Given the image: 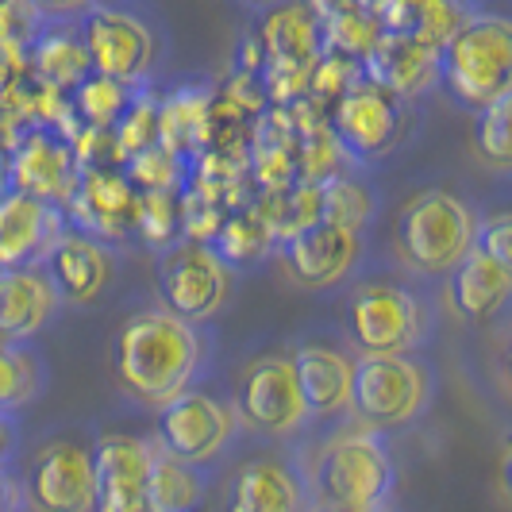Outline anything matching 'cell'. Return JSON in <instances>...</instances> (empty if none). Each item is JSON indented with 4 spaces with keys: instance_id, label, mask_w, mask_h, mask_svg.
Returning <instances> with one entry per match:
<instances>
[{
    "instance_id": "ee69618b",
    "label": "cell",
    "mask_w": 512,
    "mask_h": 512,
    "mask_svg": "<svg viewBox=\"0 0 512 512\" xmlns=\"http://www.w3.org/2000/svg\"><path fill=\"white\" fill-rule=\"evenodd\" d=\"M305 8L316 16V20H332V16H339V12L355 8V0H305Z\"/></svg>"
},
{
    "instance_id": "7a4b0ae2",
    "label": "cell",
    "mask_w": 512,
    "mask_h": 512,
    "mask_svg": "<svg viewBox=\"0 0 512 512\" xmlns=\"http://www.w3.org/2000/svg\"><path fill=\"white\" fill-rule=\"evenodd\" d=\"M439 81L470 108L512 93V27L505 16H470L439 47Z\"/></svg>"
},
{
    "instance_id": "603a6c76",
    "label": "cell",
    "mask_w": 512,
    "mask_h": 512,
    "mask_svg": "<svg viewBox=\"0 0 512 512\" xmlns=\"http://www.w3.org/2000/svg\"><path fill=\"white\" fill-rule=\"evenodd\" d=\"M293 370L305 393L308 416H335L351 405L355 362L332 347H301L293 355Z\"/></svg>"
},
{
    "instance_id": "f35d334b",
    "label": "cell",
    "mask_w": 512,
    "mask_h": 512,
    "mask_svg": "<svg viewBox=\"0 0 512 512\" xmlns=\"http://www.w3.org/2000/svg\"><path fill=\"white\" fill-rule=\"evenodd\" d=\"M362 81V66L359 58H347V54H335V51H324L316 58V66H312V74H308V101L316 104V108H332L351 85H359Z\"/></svg>"
},
{
    "instance_id": "52a82bcc",
    "label": "cell",
    "mask_w": 512,
    "mask_h": 512,
    "mask_svg": "<svg viewBox=\"0 0 512 512\" xmlns=\"http://www.w3.org/2000/svg\"><path fill=\"white\" fill-rule=\"evenodd\" d=\"M316 482L324 501L378 509L393 489V462L370 432H347L324 447Z\"/></svg>"
},
{
    "instance_id": "9a60e30c",
    "label": "cell",
    "mask_w": 512,
    "mask_h": 512,
    "mask_svg": "<svg viewBox=\"0 0 512 512\" xmlns=\"http://www.w3.org/2000/svg\"><path fill=\"white\" fill-rule=\"evenodd\" d=\"M93 455V512H147V474H151V443L135 436H101Z\"/></svg>"
},
{
    "instance_id": "681fc988",
    "label": "cell",
    "mask_w": 512,
    "mask_h": 512,
    "mask_svg": "<svg viewBox=\"0 0 512 512\" xmlns=\"http://www.w3.org/2000/svg\"><path fill=\"white\" fill-rule=\"evenodd\" d=\"M8 189V154L0 151V193Z\"/></svg>"
},
{
    "instance_id": "6da1fadb",
    "label": "cell",
    "mask_w": 512,
    "mask_h": 512,
    "mask_svg": "<svg viewBox=\"0 0 512 512\" xmlns=\"http://www.w3.org/2000/svg\"><path fill=\"white\" fill-rule=\"evenodd\" d=\"M205 343L189 320L166 308L135 312L116 335V382L139 405L162 409L178 393L193 389L201 374Z\"/></svg>"
},
{
    "instance_id": "30bf717a",
    "label": "cell",
    "mask_w": 512,
    "mask_h": 512,
    "mask_svg": "<svg viewBox=\"0 0 512 512\" xmlns=\"http://www.w3.org/2000/svg\"><path fill=\"white\" fill-rule=\"evenodd\" d=\"M81 43H85L93 74L112 77L128 89L147 81L154 58H158L151 27L120 8H89L85 27H81Z\"/></svg>"
},
{
    "instance_id": "f546056e",
    "label": "cell",
    "mask_w": 512,
    "mask_h": 512,
    "mask_svg": "<svg viewBox=\"0 0 512 512\" xmlns=\"http://www.w3.org/2000/svg\"><path fill=\"white\" fill-rule=\"evenodd\" d=\"M374 205H378L374 193H370L359 178L332 174V178L320 181V220L332 224V228L362 235L366 224L374 220Z\"/></svg>"
},
{
    "instance_id": "4dcf8cb0",
    "label": "cell",
    "mask_w": 512,
    "mask_h": 512,
    "mask_svg": "<svg viewBox=\"0 0 512 512\" xmlns=\"http://www.w3.org/2000/svg\"><path fill=\"white\" fill-rule=\"evenodd\" d=\"M270 247H274V239H270L262 216L251 205L228 212L224 228L216 231V239H212V251L224 258L228 266H255L258 258H266Z\"/></svg>"
},
{
    "instance_id": "3957f363",
    "label": "cell",
    "mask_w": 512,
    "mask_h": 512,
    "mask_svg": "<svg viewBox=\"0 0 512 512\" xmlns=\"http://www.w3.org/2000/svg\"><path fill=\"white\" fill-rule=\"evenodd\" d=\"M474 212L455 193L424 189L405 201L397 216V255L420 274H451L474 251Z\"/></svg>"
},
{
    "instance_id": "ffe728a7",
    "label": "cell",
    "mask_w": 512,
    "mask_h": 512,
    "mask_svg": "<svg viewBox=\"0 0 512 512\" xmlns=\"http://www.w3.org/2000/svg\"><path fill=\"white\" fill-rule=\"evenodd\" d=\"M51 278L35 266H16V270H0V339L4 343H20L31 339L39 328H47V320L58 308Z\"/></svg>"
},
{
    "instance_id": "60d3db41",
    "label": "cell",
    "mask_w": 512,
    "mask_h": 512,
    "mask_svg": "<svg viewBox=\"0 0 512 512\" xmlns=\"http://www.w3.org/2000/svg\"><path fill=\"white\" fill-rule=\"evenodd\" d=\"M474 251H482V255H489L493 262L509 266L512 262V220L505 216V212L489 216V220H482V228H474Z\"/></svg>"
},
{
    "instance_id": "44dd1931",
    "label": "cell",
    "mask_w": 512,
    "mask_h": 512,
    "mask_svg": "<svg viewBox=\"0 0 512 512\" xmlns=\"http://www.w3.org/2000/svg\"><path fill=\"white\" fill-rule=\"evenodd\" d=\"M262 66H297L312 70L324 54V27L305 4H282L258 27Z\"/></svg>"
},
{
    "instance_id": "cb8c5ba5",
    "label": "cell",
    "mask_w": 512,
    "mask_h": 512,
    "mask_svg": "<svg viewBox=\"0 0 512 512\" xmlns=\"http://www.w3.org/2000/svg\"><path fill=\"white\" fill-rule=\"evenodd\" d=\"M208 108L212 93L208 89H174L166 101H158V147H166L178 158L201 154L208 147Z\"/></svg>"
},
{
    "instance_id": "e575fe53",
    "label": "cell",
    "mask_w": 512,
    "mask_h": 512,
    "mask_svg": "<svg viewBox=\"0 0 512 512\" xmlns=\"http://www.w3.org/2000/svg\"><path fill=\"white\" fill-rule=\"evenodd\" d=\"M43 385V370L31 351L0 339V412L27 405Z\"/></svg>"
},
{
    "instance_id": "5bb4252c",
    "label": "cell",
    "mask_w": 512,
    "mask_h": 512,
    "mask_svg": "<svg viewBox=\"0 0 512 512\" xmlns=\"http://www.w3.org/2000/svg\"><path fill=\"white\" fill-rule=\"evenodd\" d=\"M397 97H389L385 89L359 81L351 85L339 101L328 108V124H332L335 143L351 158H378L397 143Z\"/></svg>"
},
{
    "instance_id": "f6af8a7d",
    "label": "cell",
    "mask_w": 512,
    "mask_h": 512,
    "mask_svg": "<svg viewBox=\"0 0 512 512\" xmlns=\"http://www.w3.org/2000/svg\"><path fill=\"white\" fill-rule=\"evenodd\" d=\"M355 8H362L366 16H374V20H378L385 8H389V0H355Z\"/></svg>"
},
{
    "instance_id": "9c48e42d",
    "label": "cell",
    "mask_w": 512,
    "mask_h": 512,
    "mask_svg": "<svg viewBox=\"0 0 512 512\" xmlns=\"http://www.w3.org/2000/svg\"><path fill=\"white\" fill-rule=\"evenodd\" d=\"M235 436V409L205 389H185L158 409V443L166 455L205 466L220 459V451Z\"/></svg>"
},
{
    "instance_id": "7dc6e473",
    "label": "cell",
    "mask_w": 512,
    "mask_h": 512,
    "mask_svg": "<svg viewBox=\"0 0 512 512\" xmlns=\"http://www.w3.org/2000/svg\"><path fill=\"white\" fill-rule=\"evenodd\" d=\"M8 447H12V432H8V424L0 420V462H4V455H8Z\"/></svg>"
},
{
    "instance_id": "83f0119b",
    "label": "cell",
    "mask_w": 512,
    "mask_h": 512,
    "mask_svg": "<svg viewBox=\"0 0 512 512\" xmlns=\"http://www.w3.org/2000/svg\"><path fill=\"white\" fill-rule=\"evenodd\" d=\"M205 501V482L197 466L154 451L147 474V512H197Z\"/></svg>"
},
{
    "instance_id": "816d5d0a",
    "label": "cell",
    "mask_w": 512,
    "mask_h": 512,
    "mask_svg": "<svg viewBox=\"0 0 512 512\" xmlns=\"http://www.w3.org/2000/svg\"><path fill=\"white\" fill-rule=\"evenodd\" d=\"M247 4H266V0H247Z\"/></svg>"
},
{
    "instance_id": "7bdbcfd3",
    "label": "cell",
    "mask_w": 512,
    "mask_h": 512,
    "mask_svg": "<svg viewBox=\"0 0 512 512\" xmlns=\"http://www.w3.org/2000/svg\"><path fill=\"white\" fill-rule=\"evenodd\" d=\"M35 16H74L81 8H89V0H24Z\"/></svg>"
},
{
    "instance_id": "1f68e13d",
    "label": "cell",
    "mask_w": 512,
    "mask_h": 512,
    "mask_svg": "<svg viewBox=\"0 0 512 512\" xmlns=\"http://www.w3.org/2000/svg\"><path fill=\"white\" fill-rule=\"evenodd\" d=\"M70 93H74L70 97L74 116L81 124H89V128H112L116 116L124 112V104L131 101L128 85H120V81H112V77L104 74H89Z\"/></svg>"
},
{
    "instance_id": "4316f807",
    "label": "cell",
    "mask_w": 512,
    "mask_h": 512,
    "mask_svg": "<svg viewBox=\"0 0 512 512\" xmlns=\"http://www.w3.org/2000/svg\"><path fill=\"white\" fill-rule=\"evenodd\" d=\"M27 74L43 85H54L62 93H70L74 85H81L89 70V54L81 35L70 31H51V35H39L31 47H27Z\"/></svg>"
},
{
    "instance_id": "f1b7e54d",
    "label": "cell",
    "mask_w": 512,
    "mask_h": 512,
    "mask_svg": "<svg viewBox=\"0 0 512 512\" xmlns=\"http://www.w3.org/2000/svg\"><path fill=\"white\" fill-rule=\"evenodd\" d=\"M251 208L262 216L270 239L285 243V239L301 235L312 224H320V181H293L289 189L262 193V201Z\"/></svg>"
},
{
    "instance_id": "8992f818",
    "label": "cell",
    "mask_w": 512,
    "mask_h": 512,
    "mask_svg": "<svg viewBox=\"0 0 512 512\" xmlns=\"http://www.w3.org/2000/svg\"><path fill=\"white\" fill-rule=\"evenodd\" d=\"M235 412L262 436H293L308 424V405L289 355H258L235 389Z\"/></svg>"
},
{
    "instance_id": "74e56055",
    "label": "cell",
    "mask_w": 512,
    "mask_h": 512,
    "mask_svg": "<svg viewBox=\"0 0 512 512\" xmlns=\"http://www.w3.org/2000/svg\"><path fill=\"white\" fill-rule=\"evenodd\" d=\"M324 27V51L347 54V58H366V51L382 39V24L374 16H366L362 8H347L332 20H320Z\"/></svg>"
},
{
    "instance_id": "d6a6232c",
    "label": "cell",
    "mask_w": 512,
    "mask_h": 512,
    "mask_svg": "<svg viewBox=\"0 0 512 512\" xmlns=\"http://www.w3.org/2000/svg\"><path fill=\"white\" fill-rule=\"evenodd\" d=\"M512 93L489 101L486 108H478V124H474V147L478 158L493 166V170H509L512 162Z\"/></svg>"
},
{
    "instance_id": "b9f144b4",
    "label": "cell",
    "mask_w": 512,
    "mask_h": 512,
    "mask_svg": "<svg viewBox=\"0 0 512 512\" xmlns=\"http://www.w3.org/2000/svg\"><path fill=\"white\" fill-rule=\"evenodd\" d=\"M31 27H35V12L20 4L0 8V47H27L31 43Z\"/></svg>"
},
{
    "instance_id": "8fae6325",
    "label": "cell",
    "mask_w": 512,
    "mask_h": 512,
    "mask_svg": "<svg viewBox=\"0 0 512 512\" xmlns=\"http://www.w3.org/2000/svg\"><path fill=\"white\" fill-rule=\"evenodd\" d=\"M93 501V455L70 439L39 447L27 466V505L35 512H93Z\"/></svg>"
},
{
    "instance_id": "4fadbf2b",
    "label": "cell",
    "mask_w": 512,
    "mask_h": 512,
    "mask_svg": "<svg viewBox=\"0 0 512 512\" xmlns=\"http://www.w3.org/2000/svg\"><path fill=\"white\" fill-rule=\"evenodd\" d=\"M77 174L81 170H77L70 143L47 128L20 135V143L8 151V189L39 197V201H47L54 208H62L70 201Z\"/></svg>"
},
{
    "instance_id": "ba28073f",
    "label": "cell",
    "mask_w": 512,
    "mask_h": 512,
    "mask_svg": "<svg viewBox=\"0 0 512 512\" xmlns=\"http://www.w3.org/2000/svg\"><path fill=\"white\" fill-rule=\"evenodd\" d=\"M347 324L362 355H409L428 335V312L409 289L366 285L347 308Z\"/></svg>"
},
{
    "instance_id": "c3c4849f",
    "label": "cell",
    "mask_w": 512,
    "mask_h": 512,
    "mask_svg": "<svg viewBox=\"0 0 512 512\" xmlns=\"http://www.w3.org/2000/svg\"><path fill=\"white\" fill-rule=\"evenodd\" d=\"M320 512H378V509H355V505H335V501H324Z\"/></svg>"
},
{
    "instance_id": "277c9868",
    "label": "cell",
    "mask_w": 512,
    "mask_h": 512,
    "mask_svg": "<svg viewBox=\"0 0 512 512\" xmlns=\"http://www.w3.org/2000/svg\"><path fill=\"white\" fill-rule=\"evenodd\" d=\"M432 393V378L409 355H366L355 362L351 405L366 428H405L416 420Z\"/></svg>"
},
{
    "instance_id": "d590c367",
    "label": "cell",
    "mask_w": 512,
    "mask_h": 512,
    "mask_svg": "<svg viewBox=\"0 0 512 512\" xmlns=\"http://www.w3.org/2000/svg\"><path fill=\"white\" fill-rule=\"evenodd\" d=\"M181 162H185V158H178V154H170L166 147L154 143L147 151L131 154L120 170H124V178L131 181L135 193H178Z\"/></svg>"
},
{
    "instance_id": "484cf974",
    "label": "cell",
    "mask_w": 512,
    "mask_h": 512,
    "mask_svg": "<svg viewBox=\"0 0 512 512\" xmlns=\"http://www.w3.org/2000/svg\"><path fill=\"white\" fill-rule=\"evenodd\" d=\"M451 274H455V282H451L455 305H459V312L466 320H489L497 308L505 305V297H509L512 289L509 266L493 262L482 251H470Z\"/></svg>"
},
{
    "instance_id": "8d00e7d4",
    "label": "cell",
    "mask_w": 512,
    "mask_h": 512,
    "mask_svg": "<svg viewBox=\"0 0 512 512\" xmlns=\"http://www.w3.org/2000/svg\"><path fill=\"white\" fill-rule=\"evenodd\" d=\"M112 143L120 154V166L131 154L154 147L158 143V101L154 97H131L124 104V112L116 116V124H112Z\"/></svg>"
},
{
    "instance_id": "5b68a950",
    "label": "cell",
    "mask_w": 512,
    "mask_h": 512,
    "mask_svg": "<svg viewBox=\"0 0 512 512\" xmlns=\"http://www.w3.org/2000/svg\"><path fill=\"white\" fill-rule=\"evenodd\" d=\"M158 289L166 312H174L189 324H201L216 316L231 293V266L208 243L181 239L166 247L158 258Z\"/></svg>"
},
{
    "instance_id": "d4e9b609",
    "label": "cell",
    "mask_w": 512,
    "mask_h": 512,
    "mask_svg": "<svg viewBox=\"0 0 512 512\" xmlns=\"http://www.w3.org/2000/svg\"><path fill=\"white\" fill-rule=\"evenodd\" d=\"M466 20L462 16L459 0H389L378 24L389 35H405V39H416L424 47H443L459 24Z\"/></svg>"
},
{
    "instance_id": "bcb514c9",
    "label": "cell",
    "mask_w": 512,
    "mask_h": 512,
    "mask_svg": "<svg viewBox=\"0 0 512 512\" xmlns=\"http://www.w3.org/2000/svg\"><path fill=\"white\" fill-rule=\"evenodd\" d=\"M12 509V486H8V478L0 474V512Z\"/></svg>"
},
{
    "instance_id": "d6986e66",
    "label": "cell",
    "mask_w": 512,
    "mask_h": 512,
    "mask_svg": "<svg viewBox=\"0 0 512 512\" xmlns=\"http://www.w3.org/2000/svg\"><path fill=\"white\" fill-rule=\"evenodd\" d=\"M43 266H47L54 293L74 305H93L112 282V258L101 247V239L74 228H66L54 239Z\"/></svg>"
},
{
    "instance_id": "f907efd6",
    "label": "cell",
    "mask_w": 512,
    "mask_h": 512,
    "mask_svg": "<svg viewBox=\"0 0 512 512\" xmlns=\"http://www.w3.org/2000/svg\"><path fill=\"white\" fill-rule=\"evenodd\" d=\"M8 4H20V0H0V8H8Z\"/></svg>"
},
{
    "instance_id": "836d02e7",
    "label": "cell",
    "mask_w": 512,
    "mask_h": 512,
    "mask_svg": "<svg viewBox=\"0 0 512 512\" xmlns=\"http://www.w3.org/2000/svg\"><path fill=\"white\" fill-rule=\"evenodd\" d=\"M135 235L151 247H174L181 239V193H139Z\"/></svg>"
},
{
    "instance_id": "7402d4cb",
    "label": "cell",
    "mask_w": 512,
    "mask_h": 512,
    "mask_svg": "<svg viewBox=\"0 0 512 512\" xmlns=\"http://www.w3.org/2000/svg\"><path fill=\"white\" fill-rule=\"evenodd\" d=\"M301 482L278 459L243 462L228 493V512H301Z\"/></svg>"
},
{
    "instance_id": "ac0fdd59",
    "label": "cell",
    "mask_w": 512,
    "mask_h": 512,
    "mask_svg": "<svg viewBox=\"0 0 512 512\" xmlns=\"http://www.w3.org/2000/svg\"><path fill=\"white\" fill-rule=\"evenodd\" d=\"M362 66V81L385 89L389 97H420L428 93L439 81V51L436 47H424L416 39L405 35H389L382 31V39L366 51Z\"/></svg>"
},
{
    "instance_id": "ab89813d",
    "label": "cell",
    "mask_w": 512,
    "mask_h": 512,
    "mask_svg": "<svg viewBox=\"0 0 512 512\" xmlns=\"http://www.w3.org/2000/svg\"><path fill=\"white\" fill-rule=\"evenodd\" d=\"M224 208L205 201V197H197V193H185L181 197V239H189V243H208L212 247V239H216V231L224 228Z\"/></svg>"
},
{
    "instance_id": "2e32d148",
    "label": "cell",
    "mask_w": 512,
    "mask_h": 512,
    "mask_svg": "<svg viewBox=\"0 0 512 512\" xmlns=\"http://www.w3.org/2000/svg\"><path fill=\"white\" fill-rule=\"evenodd\" d=\"M66 231L62 208L27 193H0V270L43 266L54 239Z\"/></svg>"
},
{
    "instance_id": "e0dca14e",
    "label": "cell",
    "mask_w": 512,
    "mask_h": 512,
    "mask_svg": "<svg viewBox=\"0 0 512 512\" xmlns=\"http://www.w3.org/2000/svg\"><path fill=\"white\" fill-rule=\"evenodd\" d=\"M359 255H362V235L332 228L324 220L282 243L285 270H289V278L301 285V289L339 285L351 274V266L359 262Z\"/></svg>"
},
{
    "instance_id": "7c38bea8",
    "label": "cell",
    "mask_w": 512,
    "mask_h": 512,
    "mask_svg": "<svg viewBox=\"0 0 512 512\" xmlns=\"http://www.w3.org/2000/svg\"><path fill=\"white\" fill-rule=\"evenodd\" d=\"M135 205L139 193L131 189L120 166L112 170H81L70 201L62 205V216L93 239H128L135 235Z\"/></svg>"
}]
</instances>
